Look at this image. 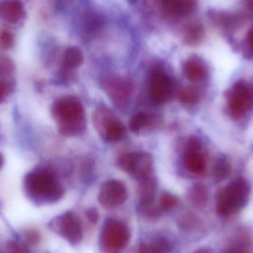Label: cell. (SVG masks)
Instances as JSON below:
<instances>
[{"instance_id":"15","label":"cell","mask_w":253,"mask_h":253,"mask_svg":"<svg viewBox=\"0 0 253 253\" xmlns=\"http://www.w3.org/2000/svg\"><path fill=\"white\" fill-rule=\"evenodd\" d=\"M177 222L180 230L187 233H193L199 231V230H202L203 224L202 220L197 215L191 212L183 214L178 218Z\"/></svg>"},{"instance_id":"3","label":"cell","mask_w":253,"mask_h":253,"mask_svg":"<svg viewBox=\"0 0 253 253\" xmlns=\"http://www.w3.org/2000/svg\"><path fill=\"white\" fill-rule=\"evenodd\" d=\"M130 238V230L123 221L108 218L101 228L100 248L103 253L120 252L127 246Z\"/></svg>"},{"instance_id":"1","label":"cell","mask_w":253,"mask_h":253,"mask_svg":"<svg viewBox=\"0 0 253 253\" xmlns=\"http://www.w3.org/2000/svg\"><path fill=\"white\" fill-rule=\"evenodd\" d=\"M24 189L27 196L36 203H53L64 194L63 187L56 175L48 168H40L27 174Z\"/></svg>"},{"instance_id":"34","label":"cell","mask_w":253,"mask_h":253,"mask_svg":"<svg viewBox=\"0 0 253 253\" xmlns=\"http://www.w3.org/2000/svg\"><path fill=\"white\" fill-rule=\"evenodd\" d=\"M246 3L248 7L253 11V0H246Z\"/></svg>"},{"instance_id":"8","label":"cell","mask_w":253,"mask_h":253,"mask_svg":"<svg viewBox=\"0 0 253 253\" xmlns=\"http://www.w3.org/2000/svg\"><path fill=\"white\" fill-rule=\"evenodd\" d=\"M127 199L126 185L118 180H110L102 184L98 195L99 203L105 209L123 205Z\"/></svg>"},{"instance_id":"17","label":"cell","mask_w":253,"mask_h":253,"mask_svg":"<svg viewBox=\"0 0 253 253\" xmlns=\"http://www.w3.org/2000/svg\"><path fill=\"white\" fill-rule=\"evenodd\" d=\"M150 121L151 119L148 114L139 113L132 117L129 123V127L132 132L135 133H139L143 129L148 126Z\"/></svg>"},{"instance_id":"27","label":"cell","mask_w":253,"mask_h":253,"mask_svg":"<svg viewBox=\"0 0 253 253\" xmlns=\"http://www.w3.org/2000/svg\"><path fill=\"white\" fill-rule=\"evenodd\" d=\"M24 237L28 244L31 245H37L40 240V236L35 230H29L24 233Z\"/></svg>"},{"instance_id":"2","label":"cell","mask_w":253,"mask_h":253,"mask_svg":"<svg viewBox=\"0 0 253 253\" xmlns=\"http://www.w3.org/2000/svg\"><path fill=\"white\" fill-rule=\"evenodd\" d=\"M51 114L59 133L64 136L77 135L86 127L84 108L77 98L66 96L58 99L52 105Z\"/></svg>"},{"instance_id":"16","label":"cell","mask_w":253,"mask_h":253,"mask_svg":"<svg viewBox=\"0 0 253 253\" xmlns=\"http://www.w3.org/2000/svg\"><path fill=\"white\" fill-rule=\"evenodd\" d=\"M154 198V186L152 181L148 179L142 180L140 187V199L141 206L152 205Z\"/></svg>"},{"instance_id":"4","label":"cell","mask_w":253,"mask_h":253,"mask_svg":"<svg viewBox=\"0 0 253 253\" xmlns=\"http://www.w3.org/2000/svg\"><path fill=\"white\" fill-rule=\"evenodd\" d=\"M49 228L70 245H77L81 242L83 236L81 221L72 212H65L49 221Z\"/></svg>"},{"instance_id":"30","label":"cell","mask_w":253,"mask_h":253,"mask_svg":"<svg viewBox=\"0 0 253 253\" xmlns=\"http://www.w3.org/2000/svg\"><path fill=\"white\" fill-rule=\"evenodd\" d=\"M9 92H10V84L7 83H3L1 82V101L2 102L4 100V98L7 96Z\"/></svg>"},{"instance_id":"7","label":"cell","mask_w":253,"mask_h":253,"mask_svg":"<svg viewBox=\"0 0 253 253\" xmlns=\"http://www.w3.org/2000/svg\"><path fill=\"white\" fill-rule=\"evenodd\" d=\"M152 158L146 153H128L119 158L118 167L138 179H146L152 169Z\"/></svg>"},{"instance_id":"12","label":"cell","mask_w":253,"mask_h":253,"mask_svg":"<svg viewBox=\"0 0 253 253\" xmlns=\"http://www.w3.org/2000/svg\"><path fill=\"white\" fill-rule=\"evenodd\" d=\"M25 11L20 0H4L1 4V16L3 20L10 24L20 22Z\"/></svg>"},{"instance_id":"13","label":"cell","mask_w":253,"mask_h":253,"mask_svg":"<svg viewBox=\"0 0 253 253\" xmlns=\"http://www.w3.org/2000/svg\"><path fill=\"white\" fill-rule=\"evenodd\" d=\"M170 92L169 80L162 75L155 74L153 75L150 83V93L152 98L157 102H163L167 99Z\"/></svg>"},{"instance_id":"11","label":"cell","mask_w":253,"mask_h":253,"mask_svg":"<svg viewBox=\"0 0 253 253\" xmlns=\"http://www.w3.org/2000/svg\"><path fill=\"white\" fill-rule=\"evenodd\" d=\"M162 9L174 17H185L193 13L196 0H158Z\"/></svg>"},{"instance_id":"9","label":"cell","mask_w":253,"mask_h":253,"mask_svg":"<svg viewBox=\"0 0 253 253\" xmlns=\"http://www.w3.org/2000/svg\"><path fill=\"white\" fill-rule=\"evenodd\" d=\"M105 91L118 108H124L129 102L132 86L129 82L120 77H111L103 84Z\"/></svg>"},{"instance_id":"32","label":"cell","mask_w":253,"mask_h":253,"mask_svg":"<svg viewBox=\"0 0 253 253\" xmlns=\"http://www.w3.org/2000/svg\"><path fill=\"white\" fill-rule=\"evenodd\" d=\"M247 43L248 47L253 52V28L250 30L248 32V37H247Z\"/></svg>"},{"instance_id":"21","label":"cell","mask_w":253,"mask_h":253,"mask_svg":"<svg viewBox=\"0 0 253 253\" xmlns=\"http://www.w3.org/2000/svg\"><path fill=\"white\" fill-rule=\"evenodd\" d=\"M178 204L176 197L171 194H163L160 199V211L166 212V211H170L172 208H175Z\"/></svg>"},{"instance_id":"29","label":"cell","mask_w":253,"mask_h":253,"mask_svg":"<svg viewBox=\"0 0 253 253\" xmlns=\"http://www.w3.org/2000/svg\"><path fill=\"white\" fill-rule=\"evenodd\" d=\"M245 138H246L247 141L253 142V118L250 122L246 131H245Z\"/></svg>"},{"instance_id":"35","label":"cell","mask_w":253,"mask_h":253,"mask_svg":"<svg viewBox=\"0 0 253 253\" xmlns=\"http://www.w3.org/2000/svg\"><path fill=\"white\" fill-rule=\"evenodd\" d=\"M127 1L131 3V4H134V3L137 2L138 0H127Z\"/></svg>"},{"instance_id":"5","label":"cell","mask_w":253,"mask_h":253,"mask_svg":"<svg viewBox=\"0 0 253 253\" xmlns=\"http://www.w3.org/2000/svg\"><path fill=\"white\" fill-rule=\"evenodd\" d=\"M250 191L242 184L224 190L217 200L216 211L221 216H230L242 211L248 205Z\"/></svg>"},{"instance_id":"22","label":"cell","mask_w":253,"mask_h":253,"mask_svg":"<svg viewBox=\"0 0 253 253\" xmlns=\"http://www.w3.org/2000/svg\"><path fill=\"white\" fill-rule=\"evenodd\" d=\"M140 212L144 218L150 221H155L160 217V210L153 208L152 205L141 206L140 208Z\"/></svg>"},{"instance_id":"33","label":"cell","mask_w":253,"mask_h":253,"mask_svg":"<svg viewBox=\"0 0 253 253\" xmlns=\"http://www.w3.org/2000/svg\"><path fill=\"white\" fill-rule=\"evenodd\" d=\"M193 253H212V252L209 248H203L196 250Z\"/></svg>"},{"instance_id":"14","label":"cell","mask_w":253,"mask_h":253,"mask_svg":"<svg viewBox=\"0 0 253 253\" xmlns=\"http://www.w3.org/2000/svg\"><path fill=\"white\" fill-rule=\"evenodd\" d=\"M84 58L81 50L77 47H69L64 52L62 60L63 74H69L83 64Z\"/></svg>"},{"instance_id":"26","label":"cell","mask_w":253,"mask_h":253,"mask_svg":"<svg viewBox=\"0 0 253 253\" xmlns=\"http://www.w3.org/2000/svg\"><path fill=\"white\" fill-rule=\"evenodd\" d=\"M13 64L10 58L2 57L1 62V74L9 75L13 72Z\"/></svg>"},{"instance_id":"28","label":"cell","mask_w":253,"mask_h":253,"mask_svg":"<svg viewBox=\"0 0 253 253\" xmlns=\"http://www.w3.org/2000/svg\"><path fill=\"white\" fill-rule=\"evenodd\" d=\"M86 216L92 224H96L99 220V212L96 208H90L86 211Z\"/></svg>"},{"instance_id":"23","label":"cell","mask_w":253,"mask_h":253,"mask_svg":"<svg viewBox=\"0 0 253 253\" xmlns=\"http://www.w3.org/2000/svg\"><path fill=\"white\" fill-rule=\"evenodd\" d=\"M203 34V29L199 25H192L187 31V40L190 41H197L200 40Z\"/></svg>"},{"instance_id":"6","label":"cell","mask_w":253,"mask_h":253,"mask_svg":"<svg viewBox=\"0 0 253 253\" xmlns=\"http://www.w3.org/2000/svg\"><path fill=\"white\" fill-rule=\"evenodd\" d=\"M94 123L100 133L107 141H117L124 136L126 128L108 108L97 110L94 115Z\"/></svg>"},{"instance_id":"25","label":"cell","mask_w":253,"mask_h":253,"mask_svg":"<svg viewBox=\"0 0 253 253\" xmlns=\"http://www.w3.org/2000/svg\"><path fill=\"white\" fill-rule=\"evenodd\" d=\"M13 37L10 32L7 31H1V46L3 49H9L13 46Z\"/></svg>"},{"instance_id":"31","label":"cell","mask_w":253,"mask_h":253,"mask_svg":"<svg viewBox=\"0 0 253 253\" xmlns=\"http://www.w3.org/2000/svg\"><path fill=\"white\" fill-rule=\"evenodd\" d=\"M56 1H57V5L59 8L65 9L72 5L75 2L76 0H56Z\"/></svg>"},{"instance_id":"20","label":"cell","mask_w":253,"mask_h":253,"mask_svg":"<svg viewBox=\"0 0 253 253\" xmlns=\"http://www.w3.org/2000/svg\"><path fill=\"white\" fill-rule=\"evenodd\" d=\"M190 200L192 204L196 208H203L207 203V193L203 190H194L190 195Z\"/></svg>"},{"instance_id":"24","label":"cell","mask_w":253,"mask_h":253,"mask_svg":"<svg viewBox=\"0 0 253 253\" xmlns=\"http://www.w3.org/2000/svg\"><path fill=\"white\" fill-rule=\"evenodd\" d=\"M7 251L6 253H30L28 248L15 242H10L7 244Z\"/></svg>"},{"instance_id":"10","label":"cell","mask_w":253,"mask_h":253,"mask_svg":"<svg viewBox=\"0 0 253 253\" xmlns=\"http://www.w3.org/2000/svg\"><path fill=\"white\" fill-rule=\"evenodd\" d=\"M223 253H253V231L247 226L239 227Z\"/></svg>"},{"instance_id":"19","label":"cell","mask_w":253,"mask_h":253,"mask_svg":"<svg viewBox=\"0 0 253 253\" xmlns=\"http://www.w3.org/2000/svg\"><path fill=\"white\" fill-rule=\"evenodd\" d=\"M104 25V21L98 14H88L84 22V28L86 32L92 33L98 31Z\"/></svg>"},{"instance_id":"18","label":"cell","mask_w":253,"mask_h":253,"mask_svg":"<svg viewBox=\"0 0 253 253\" xmlns=\"http://www.w3.org/2000/svg\"><path fill=\"white\" fill-rule=\"evenodd\" d=\"M151 253H169L172 250V245L168 239L163 237L154 239L149 245Z\"/></svg>"}]
</instances>
